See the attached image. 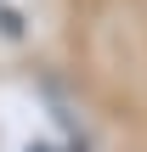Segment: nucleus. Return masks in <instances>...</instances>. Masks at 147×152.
Masks as SVG:
<instances>
[{
    "label": "nucleus",
    "mask_w": 147,
    "mask_h": 152,
    "mask_svg": "<svg viewBox=\"0 0 147 152\" xmlns=\"http://www.w3.org/2000/svg\"><path fill=\"white\" fill-rule=\"evenodd\" d=\"M0 23H11V17H6V11H0Z\"/></svg>",
    "instance_id": "f257e3e1"
}]
</instances>
